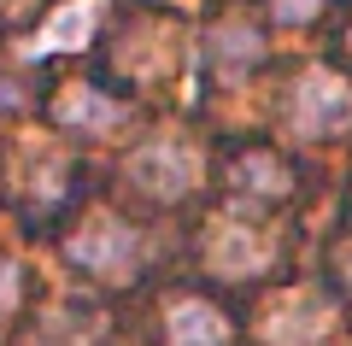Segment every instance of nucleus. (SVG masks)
I'll use <instances>...</instances> for the list:
<instances>
[{"instance_id":"obj_9","label":"nucleus","mask_w":352,"mask_h":346,"mask_svg":"<svg viewBox=\"0 0 352 346\" xmlns=\"http://www.w3.org/2000/svg\"><path fill=\"white\" fill-rule=\"evenodd\" d=\"M229 182H235L241 194H258V199H282V194H288V171H282L270 153H247V159H235Z\"/></svg>"},{"instance_id":"obj_12","label":"nucleus","mask_w":352,"mask_h":346,"mask_svg":"<svg viewBox=\"0 0 352 346\" xmlns=\"http://www.w3.org/2000/svg\"><path fill=\"white\" fill-rule=\"evenodd\" d=\"M12 305H18V270L0 259V311H12Z\"/></svg>"},{"instance_id":"obj_13","label":"nucleus","mask_w":352,"mask_h":346,"mask_svg":"<svg viewBox=\"0 0 352 346\" xmlns=\"http://www.w3.org/2000/svg\"><path fill=\"white\" fill-rule=\"evenodd\" d=\"M340 264H346V270H352V247H346V252H340ZM346 282H352V276H346Z\"/></svg>"},{"instance_id":"obj_3","label":"nucleus","mask_w":352,"mask_h":346,"mask_svg":"<svg viewBox=\"0 0 352 346\" xmlns=\"http://www.w3.org/2000/svg\"><path fill=\"white\" fill-rule=\"evenodd\" d=\"M346 124H352V88L329 71L300 76V88H294V129L300 136H335Z\"/></svg>"},{"instance_id":"obj_1","label":"nucleus","mask_w":352,"mask_h":346,"mask_svg":"<svg viewBox=\"0 0 352 346\" xmlns=\"http://www.w3.org/2000/svg\"><path fill=\"white\" fill-rule=\"evenodd\" d=\"M129 182L159 194V199H176V194H188L200 182V153L188 141H176V136H159V141L129 153Z\"/></svg>"},{"instance_id":"obj_6","label":"nucleus","mask_w":352,"mask_h":346,"mask_svg":"<svg viewBox=\"0 0 352 346\" xmlns=\"http://www.w3.org/2000/svg\"><path fill=\"white\" fill-rule=\"evenodd\" d=\"M53 118H59L65 129H82V136H106V129L124 124V106L106 100L100 88H65L59 106H53Z\"/></svg>"},{"instance_id":"obj_5","label":"nucleus","mask_w":352,"mask_h":346,"mask_svg":"<svg viewBox=\"0 0 352 346\" xmlns=\"http://www.w3.org/2000/svg\"><path fill=\"white\" fill-rule=\"evenodd\" d=\"M206 264L217 276H258L270 264V241L258 229H247V223H217L212 241H206Z\"/></svg>"},{"instance_id":"obj_10","label":"nucleus","mask_w":352,"mask_h":346,"mask_svg":"<svg viewBox=\"0 0 352 346\" xmlns=\"http://www.w3.org/2000/svg\"><path fill=\"white\" fill-rule=\"evenodd\" d=\"M94 18H100V0H71L65 12H53V24L41 30V47H82L94 36Z\"/></svg>"},{"instance_id":"obj_14","label":"nucleus","mask_w":352,"mask_h":346,"mask_svg":"<svg viewBox=\"0 0 352 346\" xmlns=\"http://www.w3.org/2000/svg\"><path fill=\"white\" fill-rule=\"evenodd\" d=\"M0 6H18V0H0Z\"/></svg>"},{"instance_id":"obj_7","label":"nucleus","mask_w":352,"mask_h":346,"mask_svg":"<svg viewBox=\"0 0 352 346\" xmlns=\"http://www.w3.org/2000/svg\"><path fill=\"white\" fill-rule=\"evenodd\" d=\"M164 334H170V346H223L229 323H223V311H212L206 299H176L170 317H164Z\"/></svg>"},{"instance_id":"obj_2","label":"nucleus","mask_w":352,"mask_h":346,"mask_svg":"<svg viewBox=\"0 0 352 346\" xmlns=\"http://www.w3.org/2000/svg\"><path fill=\"white\" fill-rule=\"evenodd\" d=\"M65 259H71L76 270L100 276V282H124V276L135 270L141 247H135V229H129V223L94 217V223L82 229V235H71V247H65Z\"/></svg>"},{"instance_id":"obj_8","label":"nucleus","mask_w":352,"mask_h":346,"mask_svg":"<svg viewBox=\"0 0 352 346\" xmlns=\"http://www.w3.org/2000/svg\"><path fill=\"white\" fill-rule=\"evenodd\" d=\"M206 47H212V65L223 71V83H235V76L264 53V41H258V30H252V24H223V30H212Z\"/></svg>"},{"instance_id":"obj_4","label":"nucleus","mask_w":352,"mask_h":346,"mask_svg":"<svg viewBox=\"0 0 352 346\" xmlns=\"http://www.w3.org/2000/svg\"><path fill=\"white\" fill-rule=\"evenodd\" d=\"M329 323H335L329 299H317V294H282L276 305L264 311V340H270V346H323L329 340Z\"/></svg>"},{"instance_id":"obj_11","label":"nucleus","mask_w":352,"mask_h":346,"mask_svg":"<svg viewBox=\"0 0 352 346\" xmlns=\"http://www.w3.org/2000/svg\"><path fill=\"white\" fill-rule=\"evenodd\" d=\"M317 6H323V0H270V12H276L282 24H305V18H317Z\"/></svg>"}]
</instances>
